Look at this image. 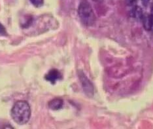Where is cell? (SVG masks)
<instances>
[{
    "label": "cell",
    "mask_w": 153,
    "mask_h": 129,
    "mask_svg": "<svg viewBox=\"0 0 153 129\" xmlns=\"http://www.w3.org/2000/svg\"><path fill=\"white\" fill-rule=\"evenodd\" d=\"M11 114L13 119L17 124H26L31 117V109L29 104L26 101H18L14 104Z\"/></svg>",
    "instance_id": "1"
},
{
    "label": "cell",
    "mask_w": 153,
    "mask_h": 129,
    "mask_svg": "<svg viewBox=\"0 0 153 129\" xmlns=\"http://www.w3.org/2000/svg\"><path fill=\"white\" fill-rule=\"evenodd\" d=\"M150 15L152 18V22H153V3H152V7H151V13L150 14Z\"/></svg>",
    "instance_id": "9"
},
{
    "label": "cell",
    "mask_w": 153,
    "mask_h": 129,
    "mask_svg": "<svg viewBox=\"0 0 153 129\" xmlns=\"http://www.w3.org/2000/svg\"><path fill=\"white\" fill-rule=\"evenodd\" d=\"M78 75L85 93L89 97L93 96L94 94V87L92 82L82 71H79Z\"/></svg>",
    "instance_id": "3"
},
{
    "label": "cell",
    "mask_w": 153,
    "mask_h": 129,
    "mask_svg": "<svg viewBox=\"0 0 153 129\" xmlns=\"http://www.w3.org/2000/svg\"><path fill=\"white\" fill-rule=\"evenodd\" d=\"M78 15L81 22L86 26H91L96 22V16L88 0H81L78 7Z\"/></svg>",
    "instance_id": "2"
},
{
    "label": "cell",
    "mask_w": 153,
    "mask_h": 129,
    "mask_svg": "<svg viewBox=\"0 0 153 129\" xmlns=\"http://www.w3.org/2000/svg\"><path fill=\"white\" fill-rule=\"evenodd\" d=\"M30 1L34 6L39 7L43 5L44 0H30Z\"/></svg>",
    "instance_id": "6"
},
{
    "label": "cell",
    "mask_w": 153,
    "mask_h": 129,
    "mask_svg": "<svg viewBox=\"0 0 153 129\" xmlns=\"http://www.w3.org/2000/svg\"><path fill=\"white\" fill-rule=\"evenodd\" d=\"M149 1H150V0H142V3L145 7H147Z\"/></svg>",
    "instance_id": "8"
},
{
    "label": "cell",
    "mask_w": 153,
    "mask_h": 129,
    "mask_svg": "<svg viewBox=\"0 0 153 129\" xmlns=\"http://www.w3.org/2000/svg\"><path fill=\"white\" fill-rule=\"evenodd\" d=\"M7 34L6 29L5 28V27L0 23V36H7Z\"/></svg>",
    "instance_id": "7"
},
{
    "label": "cell",
    "mask_w": 153,
    "mask_h": 129,
    "mask_svg": "<svg viewBox=\"0 0 153 129\" xmlns=\"http://www.w3.org/2000/svg\"><path fill=\"white\" fill-rule=\"evenodd\" d=\"M64 102L60 98H54L48 102V107L53 110H60L63 107Z\"/></svg>",
    "instance_id": "5"
},
{
    "label": "cell",
    "mask_w": 153,
    "mask_h": 129,
    "mask_svg": "<svg viewBox=\"0 0 153 129\" xmlns=\"http://www.w3.org/2000/svg\"><path fill=\"white\" fill-rule=\"evenodd\" d=\"M94 1H99V0H94Z\"/></svg>",
    "instance_id": "10"
},
{
    "label": "cell",
    "mask_w": 153,
    "mask_h": 129,
    "mask_svg": "<svg viewBox=\"0 0 153 129\" xmlns=\"http://www.w3.org/2000/svg\"><path fill=\"white\" fill-rule=\"evenodd\" d=\"M45 78L47 81H50L52 84H55L56 81L62 79V76L58 70L56 69H53L48 72V74L45 75Z\"/></svg>",
    "instance_id": "4"
}]
</instances>
